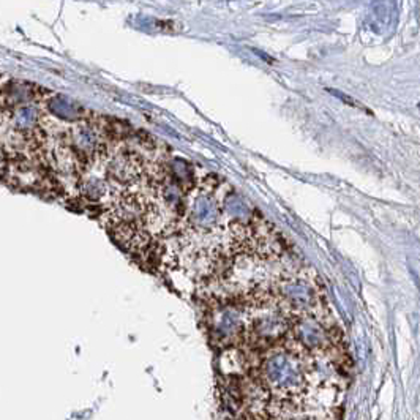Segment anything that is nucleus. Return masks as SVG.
<instances>
[{
	"instance_id": "1",
	"label": "nucleus",
	"mask_w": 420,
	"mask_h": 420,
	"mask_svg": "<svg viewBox=\"0 0 420 420\" xmlns=\"http://www.w3.org/2000/svg\"><path fill=\"white\" fill-rule=\"evenodd\" d=\"M263 380L277 394H294L304 387L305 370L300 357L291 349H277L263 362Z\"/></svg>"
},
{
	"instance_id": "2",
	"label": "nucleus",
	"mask_w": 420,
	"mask_h": 420,
	"mask_svg": "<svg viewBox=\"0 0 420 420\" xmlns=\"http://www.w3.org/2000/svg\"><path fill=\"white\" fill-rule=\"evenodd\" d=\"M245 319L242 308L225 305L213 313L212 332L218 343H229L244 334Z\"/></svg>"
},
{
	"instance_id": "3",
	"label": "nucleus",
	"mask_w": 420,
	"mask_h": 420,
	"mask_svg": "<svg viewBox=\"0 0 420 420\" xmlns=\"http://www.w3.org/2000/svg\"><path fill=\"white\" fill-rule=\"evenodd\" d=\"M419 109H420V106H419Z\"/></svg>"
}]
</instances>
